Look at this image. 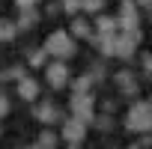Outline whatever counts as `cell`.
Returning <instances> with one entry per match:
<instances>
[{
	"mask_svg": "<svg viewBox=\"0 0 152 149\" xmlns=\"http://www.w3.org/2000/svg\"><path fill=\"white\" fill-rule=\"evenodd\" d=\"M45 51L51 57H57V60H69V57L78 54V42H75V36L66 33V30H54L48 36V42H45Z\"/></svg>",
	"mask_w": 152,
	"mask_h": 149,
	"instance_id": "obj_1",
	"label": "cell"
},
{
	"mask_svg": "<svg viewBox=\"0 0 152 149\" xmlns=\"http://www.w3.org/2000/svg\"><path fill=\"white\" fill-rule=\"evenodd\" d=\"M125 125L131 131H152V107L146 102H137L128 107V116H125Z\"/></svg>",
	"mask_w": 152,
	"mask_h": 149,
	"instance_id": "obj_2",
	"label": "cell"
},
{
	"mask_svg": "<svg viewBox=\"0 0 152 149\" xmlns=\"http://www.w3.org/2000/svg\"><path fill=\"white\" fill-rule=\"evenodd\" d=\"M137 45H140V30H116V36H113V57H122V60H128L134 51H137Z\"/></svg>",
	"mask_w": 152,
	"mask_h": 149,
	"instance_id": "obj_3",
	"label": "cell"
},
{
	"mask_svg": "<svg viewBox=\"0 0 152 149\" xmlns=\"http://www.w3.org/2000/svg\"><path fill=\"white\" fill-rule=\"evenodd\" d=\"M93 110H96L93 90H90V93H75V96H72V113L78 116L81 122H93Z\"/></svg>",
	"mask_w": 152,
	"mask_h": 149,
	"instance_id": "obj_4",
	"label": "cell"
},
{
	"mask_svg": "<svg viewBox=\"0 0 152 149\" xmlns=\"http://www.w3.org/2000/svg\"><path fill=\"white\" fill-rule=\"evenodd\" d=\"M45 78H48V84L54 90H66V84H69V66H66V60L48 63L45 66Z\"/></svg>",
	"mask_w": 152,
	"mask_h": 149,
	"instance_id": "obj_5",
	"label": "cell"
},
{
	"mask_svg": "<svg viewBox=\"0 0 152 149\" xmlns=\"http://www.w3.org/2000/svg\"><path fill=\"white\" fill-rule=\"evenodd\" d=\"M116 21H119L122 30H137L140 15H137V3H134V0H122V3H119V15H116Z\"/></svg>",
	"mask_w": 152,
	"mask_h": 149,
	"instance_id": "obj_6",
	"label": "cell"
},
{
	"mask_svg": "<svg viewBox=\"0 0 152 149\" xmlns=\"http://www.w3.org/2000/svg\"><path fill=\"white\" fill-rule=\"evenodd\" d=\"M63 137H66L69 143H75V146H78V143L87 137V122H81L78 116H72V119H63Z\"/></svg>",
	"mask_w": 152,
	"mask_h": 149,
	"instance_id": "obj_7",
	"label": "cell"
},
{
	"mask_svg": "<svg viewBox=\"0 0 152 149\" xmlns=\"http://www.w3.org/2000/svg\"><path fill=\"white\" fill-rule=\"evenodd\" d=\"M113 36H116V33H93L90 42H93L104 57H113Z\"/></svg>",
	"mask_w": 152,
	"mask_h": 149,
	"instance_id": "obj_8",
	"label": "cell"
},
{
	"mask_svg": "<svg viewBox=\"0 0 152 149\" xmlns=\"http://www.w3.org/2000/svg\"><path fill=\"white\" fill-rule=\"evenodd\" d=\"M18 96L27 99V102H33V99L39 96V84L30 81V78H18Z\"/></svg>",
	"mask_w": 152,
	"mask_h": 149,
	"instance_id": "obj_9",
	"label": "cell"
},
{
	"mask_svg": "<svg viewBox=\"0 0 152 149\" xmlns=\"http://www.w3.org/2000/svg\"><path fill=\"white\" fill-rule=\"evenodd\" d=\"M33 116H36L39 122H57V119H60V110H57L54 104L45 102V104H39V107L33 110Z\"/></svg>",
	"mask_w": 152,
	"mask_h": 149,
	"instance_id": "obj_10",
	"label": "cell"
},
{
	"mask_svg": "<svg viewBox=\"0 0 152 149\" xmlns=\"http://www.w3.org/2000/svg\"><path fill=\"white\" fill-rule=\"evenodd\" d=\"M96 27H99V33H116V30H119V21H116L113 15H99Z\"/></svg>",
	"mask_w": 152,
	"mask_h": 149,
	"instance_id": "obj_11",
	"label": "cell"
},
{
	"mask_svg": "<svg viewBox=\"0 0 152 149\" xmlns=\"http://www.w3.org/2000/svg\"><path fill=\"white\" fill-rule=\"evenodd\" d=\"M15 33H18V24H12V21H0V42H12Z\"/></svg>",
	"mask_w": 152,
	"mask_h": 149,
	"instance_id": "obj_12",
	"label": "cell"
},
{
	"mask_svg": "<svg viewBox=\"0 0 152 149\" xmlns=\"http://www.w3.org/2000/svg\"><path fill=\"white\" fill-rule=\"evenodd\" d=\"M72 36H81V39H90V36H93V30H90V24H87L84 18H75V24H72Z\"/></svg>",
	"mask_w": 152,
	"mask_h": 149,
	"instance_id": "obj_13",
	"label": "cell"
},
{
	"mask_svg": "<svg viewBox=\"0 0 152 149\" xmlns=\"http://www.w3.org/2000/svg\"><path fill=\"white\" fill-rule=\"evenodd\" d=\"M116 84L122 87V93H134V90H137V87H134V78H131L128 72H119V74H116Z\"/></svg>",
	"mask_w": 152,
	"mask_h": 149,
	"instance_id": "obj_14",
	"label": "cell"
},
{
	"mask_svg": "<svg viewBox=\"0 0 152 149\" xmlns=\"http://www.w3.org/2000/svg\"><path fill=\"white\" fill-rule=\"evenodd\" d=\"M72 90H75V93H90V90H93V78H90V74H81V78L72 84Z\"/></svg>",
	"mask_w": 152,
	"mask_h": 149,
	"instance_id": "obj_15",
	"label": "cell"
},
{
	"mask_svg": "<svg viewBox=\"0 0 152 149\" xmlns=\"http://www.w3.org/2000/svg\"><path fill=\"white\" fill-rule=\"evenodd\" d=\"M36 143H39V146H57V134H54V131H42Z\"/></svg>",
	"mask_w": 152,
	"mask_h": 149,
	"instance_id": "obj_16",
	"label": "cell"
},
{
	"mask_svg": "<svg viewBox=\"0 0 152 149\" xmlns=\"http://www.w3.org/2000/svg\"><path fill=\"white\" fill-rule=\"evenodd\" d=\"M102 6H104V0H84L81 3L84 12H102Z\"/></svg>",
	"mask_w": 152,
	"mask_h": 149,
	"instance_id": "obj_17",
	"label": "cell"
},
{
	"mask_svg": "<svg viewBox=\"0 0 152 149\" xmlns=\"http://www.w3.org/2000/svg\"><path fill=\"white\" fill-rule=\"evenodd\" d=\"M45 60H48V51L42 48V51H36V54L30 57V66H36V69H39V66H45Z\"/></svg>",
	"mask_w": 152,
	"mask_h": 149,
	"instance_id": "obj_18",
	"label": "cell"
},
{
	"mask_svg": "<svg viewBox=\"0 0 152 149\" xmlns=\"http://www.w3.org/2000/svg\"><path fill=\"white\" fill-rule=\"evenodd\" d=\"M81 3H84V0H63V9H66V12H78Z\"/></svg>",
	"mask_w": 152,
	"mask_h": 149,
	"instance_id": "obj_19",
	"label": "cell"
},
{
	"mask_svg": "<svg viewBox=\"0 0 152 149\" xmlns=\"http://www.w3.org/2000/svg\"><path fill=\"white\" fill-rule=\"evenodd\" d=\"M9 113V99H6V93L0 90V116H6Z\"/></svg>",
	"mask_w": 152,
	"mask_h": 149,
	"instance_id": "obj_20",
	"label": "cell"
},
{
	"mask_svg": "<svg viewBox=\"0 0 152 149\" xmlns=\"http://www.w3.org/2000/svg\"><path fill=\"white\" fill-rule=\"evenodd\" d=\"M36 18H39V15H36V12H33V6H30V9L24 12V21H21V24H33Z\"/></svg>",
	"mask_w": 152,
	"mask_h": 149,
	"instance_id": "obj_21",
	"label": "cell"
},
{
	"mask_svg": "<svg viewBox=\"0 0 152 149\" xmlns=\"http://www.w3.org/2000/svg\"><path fill=\"white\" fill-rule=\"evenodd\" d=\"M15 3H18L21 9H30V6H36V0H15Z\"/></svg>",
	"mask_w": 152,
	"mask_h": 149,
	"instance_id": "obj_22",
	"label": "cell"
},
{
	"mask_svg": "<svg viewBox=\"0 0 152 149\" xmlns=\"http://www.w3.org/2000/svg\"><path fill=\"white\" fill-rule=\"evenodd\" d=\"M134 3H137V6H146V9H149V6H152V0H134Z\"/></svg>",
	"mask_w": 152,
	"mask_h": 149,
	"instance_id": "obj_23",
	"label": "cell"
},
{
	"mask_svg": "<svg viewBox=\"0 0 152 149\" xmlns=\"http://www.w3.org/2000/svg\"><path fill=\"white\" fill-rule=\"evenodd\" d=\"M143 66H146V69L152 72V57H143Z\"/></svg>",
	"mask_w": 152,
	"mask_h": 149,
	"instance_id": "obj_24",
	"label": "cell"
},
{
	"mask_svg": "<svg viewBox=\"0 0 152 149\" xmlns=\"http://www.w3.org/2000/svg\"><path fill=\"white\" fill-rule=\"evenodd\" d=\"M149 107H152V104H149Z\"/></svg>",
	"mask_w": 152,
	"mask_h": 149,
	"instance_id": "obj_25",
	"label": "cell"
}]
</instances>
